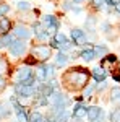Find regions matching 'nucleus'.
I'll return each mask as SVG.
<instances>
[{"mask_svg":"<svg viewBox=\"0 0 120 122\" xmlns=\"http://www.w3.org/2000/svg\"><path fill=\"white\" fill-rule=\"evenodd\" d=\"M15 90H16V93H19L21 96H24V98H31V96H34V86L33 85H16L15 86Z\"/></svg>","mask_w":120,"mask_h":122,"instance_id":"obj_3","label":"nucleus"},{"mask_svg":"<svg viewBox=\"0 0 120 122\" xmlns=\"http://www.w3.org/2000/svg\"><path fill=\"white\" fill-rule=\"evenodd\" d=\"M81 57H83L86 62H89V60H92L96 57V52H94V49H88V51H83L81 52Z\"/></svg>","mask_w":120,"mask_h":122,"instance_id":"obj_12","label":"nucleus"},{"mask_svg":"<svg viewBox=\"0 0 120 122\" xmlns=\"http://www.w3.org/2000/svg\"><path fill=\"white\" fill-rule=\"evenodd\" d=\"M72 38H73V41L75 42H78V44H80V42H83L84 39V33L83 31H81V29H73V31H72Z\"/></svg>","mask_w":120,"mask_h":122,"instance_id":"obj_8","label":"nucleus"},{"mask_svg":"<svg viewBox=\"0 0 120 122\" xmlns=\"http://www.w3.org/2000/svg\"><path fill=\"white\" fill-rule=\"evenodd\" d=\"M92 91H94V85H89V86H88V88L84 90V98H89Z\"/></svg>","mask_w":120,"mask_h":122,"instance_id":"obj_19","label":"nucleus"},{"mask_svg":"<svg viewBox=\"0 0 120 122\" xmlns=\"http://www.w3.org/2000/svg\"><path fill=\"white\" fill-rule=\"evenodd\" d=\"M29 122H47V121H46V119H44V117H42V116H41L39 112H34L33 116H31Z\"/></svg>","mask_w":120,"mask_h":122,"instance_id":"obj_16","label":"nucleus"},{"mask_svg":"<svg viewBox=\"0 0 120 122\" xmlns=\"http://www.w3.org/2000/svg\"><path fill=\"white\" fill-rule=\"evenodd\" d=\"M110 99H114V101L120 99V88H112V91H110Z\"/></svg>","mask_w":120,"mask_h":122,"instance_id":"obj_17","label":"nucleus"},{"mask_svg":"<svg viewBox=\"0 0 120 122\" xmlns=\"http://www.w3.org/2000/svg\"><path fill=\"white\" fill-rule=\"evenodd\" d=\"M10 29V21L7 18H0V34H7Z\"/></svg>","mask_w":120,"mask_h":122,"instance_id":"obj_11","label":"nucleus"},{"mask_svg":"<svg viewBox=\"0 0 120 122\" xmlns=\"http://www.w3.org/2000/svg\"><path fill=\"white\" fill-rule=\"evenodd\" d=\"M29 76H33L31 75V68H28V67H21V68L18 70V78L21 80V81L28 80Z\"/></svg>","mask_w":120,"mask_h":122,"instance_id":"obj_7","label":"nucleus"},{"mask_svg":"<svg viewBox=\"0 0 120 122\" xmlns=\"http://www.w3.org/2000/svg\"><path fill=\"white\" fill-rule=\"evenodd\" d=\"M5 107H7V104H0V116L7 114V111H5Z\"/></svg>","mask_w":120,"mask_h":122,"instance_id":"obj_26","label":"nucleus"},{"mask_svg":"<svg viewBox=\"0 0 120 122\" xmlns=\"http://www.w3.org/2000/svg\"><path fill=\"white\" fill-rule=\"evenodd\" d=\"M42 23H44V25H46L47 28H49V26H52V25H57V20L54 18L52 15H47V16H44Z\"/></svg>","mask_w":120,"mask_h":122,"instance_id":"obj_14","label":"nucleus"},{"mask_svg":"<svg viewBox=\"0 0 120 122\" xmlns=\"http://www.w3.org/2000/svg\"><path fill=\"white\" fill-rule=\"evenodd\" d=\"M24 51H26V44H24L23 41H15V42L10 46V54L13 57H19Z\"/></svg>","mask_w":120,"mask_h":122,"instance_id":"obj_4","label":"nucleus"},{"mask_svg":"<svg viewBox=\"0 0 120 122\" xmlns=\"http://www.w3.org/2000/svg\"><path fill=\"white\" fill-rule=\"evenodd\" d=\"M5 67H7V64H5L3 60H0V72H3V70H5Z\"/></svg>","mask_w":120,"mask_h":122,"instance_id":"obj_27","label":"nucleus"},{"mask_svg":"<svg viewBox=\"0 0 120 122\" xmlns=\"http://www.w3.org/2000/svg\"><path fill=\"white\" fill-rule=\"evenodd\" d=\"M115 7H117V11H119V13H120V2H119V3H117V5H115Z\"/></svg>","mask_w":120,"mask_h":122,"instance_id":"obj_29","label":"nucleus"},{"mask_svg":"<svg viewBox=\"0 0 120 122\" xmlns=\"http://www.w3.org/2000/svg\"><path fill=\"white\" fill-rule=\"evenodd\" d=\"M13 42H15V41H13V38H11L10 34H5V36H3V39H0V47H3V46H8V44L11 46Z\"/></svg>","mask_w":120,"mask_h":122,"instance_id":"obj_13","label":"nucleus"},{"mask_svg":"<svg viewBox=\"0 0 120 122\" xmlns=\"http://www.w3.org/2000/svg\"><path fill=\"white\" fill-rule=\"evenodd\" d=\"M76 2H80V0H76Z\"/></svg>","mask_w":120,"mask_h":122,"instance_id":"obj_30","label":"nucleus"},{"mask_svg":"<svg viewBox=\"0 0 120 122\" xmlns=\"http://www.w3.org/2000/svg\"><path fill=\"white\" fill-rule=\"evenodd\" d=\"M18 8L19 10H28L29 8V3H28V2H18Z\"/></svg>","mask_w":120,"mask_h":122,"instance_id":"obj_22","label":"nucleus"},{"mask_svg":"<svg viewBox=\"0 0 120 122\" xmlns=\"http://www.w3.org/2000/svg\"><path fill=\"white\" fill-rule=\"evenodd\" d=\"M112 122H120V109L112 114Z\"/></svg>","mask_w":120,"mask_h":122,"instance_id":"obj_21","label":"nucleus"},{"mask_svg":"<svg viewBox=\"0 0 120 122\" xmlns=\"http://www.w3.org/2000/svg\"><path fill=\"white\" fill-rule=\"evenodd\" d=\"M67 60H68V59H67V56H65L63 52H58V56H57V59H55V64L57 65H65Z\"/></svg>","mask_w":120,"mask_h":122,"instance_id":"obj_15","label":"nucleus"},{"mask_svg":"<svg viewBox=\"0 0 120 122\" xmlns=\"http://www.w3.org/2000/svg\"><path fill=\"white\" fill-rule=\"evenodd\" d=\"M7 11H8V5L2 3V5H0V16H2V15H5Z\"/></svg>","mask_w":120,"mask_h":122,"instance_id":"obj_25","label":"nucleus"},{"mask_svg":"<svg viewBox=\"0 0 120 122\" xmlns=\"http://www.w3.org/2000/svg\"><path fill=\"white\" fill-rule=\"evenodd\" d=\"M94 52H96V56H104V54H106V49H104V47H96Z\"/></svg>","mask_w":120,"mask_h":122,"instance_id":"obj_23","label":"nucleus"},{"mask_svg":"<svg viewBox=\"0 0 120 122\" xmlns=\"http://www.w3.org/2000/svg\"><path fill=\"white\" fill-rule=\"evenodd\" d=\"M92 76H94L96 81H104V80H106V70H104L102 67H96V68L92 70Z\"/></svg>","mask_w":120,"mask_h":122,"instance_id":"obj_5","label":"nucleus"},{"mask_svg":"<svg viewBox=\"0 0 120 122\" xmlns=\"http://www.w3.org/2000/svg\"><path fill=\"white\" fill-rule=\"evenodd\" d=\"M92 3H94L96 8H102L104 7V0H92Z\"/></svg>","mask_w":120,"mask_h":122,"instance_id":"obj_24","label":"nucleus"},{"mask_svg":"<svg viewBox=\"0 0 120 122\" xmlns=\"http://www.w3.org/2000/svg\"><path fill=\"white\" fill-rule=\"evenodd\" d=\"M52 75H54V67H46V80L52 78Z\"/></svg>","mask_w":120,"mask_h":122,"instance_id":"obj_20","label":"nucleus"},{"mask_svg":"<svg viewBox=\"0 0 120 122\" xmlns=\"http://www.w3.org/2000/svg\"><path fill=\"white\" fill-rule=\"evenodd\" d=\"M119 2H120V0H110V3H112V5H117Z\"/></svg>","mask_w":120,"mask_h":122,"instance_id":"obj_28","label":"nucleus"},{"mask_svg":"<svg viewBox=\"0 0 120 122\" xmlns=\"http://www.w3.org/2000/svg\"><path fill=\"white\" fill-rule=\"evenodd\" d=\"M99 114H101V109L99 107H96V106H91V107H88V119L89 121H97V117H99Z\"/></svg>","mask_w":120,"mask_h":122,"instance_id":"obj_6","label":"nucleus"},{"mask_svg":"<svg viewBox=\"0 0 120 122\" xmlns=\"http://www.w3.org/2000/svg\"><path fill=\"white\" fill-rule=\"evenodd\" d=\"M37 78L39 80H46V67L37 68Z\"/></svg>","mask_w":120,"mask_h":122,"instance_id":"obj_18","label":"nucleus"},{"mask_svg":"<svg viewBox=\"0 0 120 122\" xmlns=\"http://www.w3.org/2000/svg\"><path fill=\"white\" fill-rule=\"evenodd\" d=\"M15 36H18L21 39H26V38H29V31L24 26H16L15 28Z\"/></svg>","mask_w":120,"mask_h":122,"instance_id":"obj_9","label":"nucleus"},{"mask_svg":"<svg viewBox=\"0 0 120 122\" xmlns=\"http://www.w3.org/2000/svg\"><path fill=\"white\" fill-rule=\"evenodd\" d=\"M86 112H88V109L78 104V106L75 107V111H73V116H75V117H78V119H81V117H84V116H86Z\"/></svg>","mask_w":120,"mask_h":122,"instance_id":"obj_10","label":"nucleus"},{"mask_svg":"<svg viewBox=\"0 0 120 122\" xmlns=\"http://www.w3.org/2000/svg\"><path fill=\"white\" fill-rule=\"evenodd\" d=\"M88 78H89V73L84 72L83 68H72L63 75V83L70 90H81L88 83Z\"/></svg>","mask_w":120,"mask_h":122,"instance_id":"obj_1","label":"nucleus"},{"mask_svg":"<svg viewBox=\"0 0 120 122\" xmlns=\"http://www.w3.org/2000/svg\"><path fill=\"white\" fill-rule=\"evenodd\" d=\"M33 57H36L37 60H47L50 57V47L49 46H36L31 51Z\"/></svg>","mask_w":120,"mask_h":122,"instance_id":"obj_2","label":"nucleus"}]
</instances>
